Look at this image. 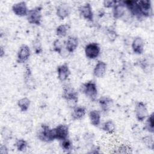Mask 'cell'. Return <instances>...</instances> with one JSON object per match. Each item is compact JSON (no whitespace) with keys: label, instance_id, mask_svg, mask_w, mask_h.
<instances>
[{"label":"cell","instance_id":"1","mask_svg":"<svg viewBox=\"0 0 154 154\" xmlns=\"http://www.w3.org/2000/svg\"><path fill=\"white\" fill-rule=\"evenodd\" d=\"M63 97L66 100L69 107L73 109L77 106L78 102V93L71 86H64L63 91Z\"/></svg>","mask_w":154,"mask_h":154},{"label":"cell","instance_id":"2","mask_svg":"<svg viewBox=\"0 0 154 154\" xmlns=\"http://www.w3.org/2000/svg\"><path fill=\"white\" fill-rule=\"evenodd\" d=\"M81 90L91 100L94 101L96 100L98 95V91L97 85L94 81H90L83 84L81 87Z\"/></svg>","mask_w":154,"mask_h":154},{"label":"cell","instance_id":"3","mask_svg":"<svg viewBox=\"0 0 154 154\" xmlns=\"http://www.w3.org/2000/svg\"><path fill=\"white\" fill-rule=\"evenodd\" d=\"M42 9L41 7H36L29 10L26 16L28 22L31 24L40 25L42 20Z\"/></svg>","mask_w":154,"mask_h":154},{"label":"cell","instance_id":"4","mask_svg":"<svg viewBox=\"0 0 154 154\" xmlns=\"http://www.w3.org/2000/svg\"><path fill=\"white\" fill-rule=\"evenodd\" d=\"M37 136L39 140L44 142H50L55 140L52 129H50L46 125H42L38 130Z\"/></svg>","mask_w":154,"mask_h":154},{"label":"cell","instance_id":"5","mask_svg":"<svg viewBox=\"0 0 154 154\" xmlns=\"http://www.w3.org/2000/svg\"><path fill=\"white\" fill-rule=\"evenodd\" d=\"M85 56L91 60L96 58L100 54V48L96 43H90L87 45L84 49Z\"/></svg>","mask_w":154,"mask_h":154},{"label":"cell","instance_id":"6","mask_svg":"<svg viewBox=\"0 0 154 154\" xmlns=\"http://www.w3.org/2000/svg\"><path fill=\"white\" fill-rule=\"evenodd\" d=\"M135 114L136 119L139 122H143L148 116L147 107L143 102H137L135 106Z\"/></svg>","mask_w":154,"mask_h":154},{"label":"cell","instance_id":"7","mask_svg":"<svg viewBox=\"0 0 154 154\" xmlns=\"http://www.w3.org/2000/svg\"><path fill=\"white\" fill-rule=\"evenodd\" d=\"M54 139L61 141L67 138L69 134V127L66 125H59L52 129Z\"/></svg>","mask_w":154,"mask_h":154},{"label":"cell","instance_id":"8","mask_svg":"<svg viewBox=\"0 0 154 154\" xmlns=\"http://www.w3.org/2000/svg\"><path fill=\"white\" fill-rule=\"evenodd\" d=\"M140 11L141 16L143 17H149L152 15V3L150 1H137Z\"/></svg>","mask_w":154,"mask_h":154},{"label":"cell","instance_id":"9","mask_svg":"<svg viewBox=\"0 0 154 154\" xmlns=\"http://www.w3.org/2000/svg\"><path fill=\"white\" fill-rule=\"evenodd\" d=\"M31 55V50L26 45H22L19 49L17 54L18 63H23L26 61Z\"/></svg>","mask_w":154,"mask_h":154},{"label":"cell","instance_id":"10","mask_svg":"<svg viewBox=\"0 0 154 154\" xmlns=\"http://www.w3.org/2000/svg\"><path fill=\"white\" fill-rule=\"evenodd\" d=\"M12 11L14 14L19 17L27 16L29 11L26 6V4L24 1H21L14 4L12 6Z\"/></svg>","mask_w":154,"mask_h":154},{"label":"cell","instance_id":"11","mask_svg":"<svg viewBox=\"0 0 154 154\" xmlns=\"http://www.w3.org/2000/svg\"><path fill=\"white\" fill-rule=\"evenodd\" d=\"M79 11L81 16L85 20L92 22L93 20V13L92 7L89 3H86L79 8Z\"/></svg>","mask_w":154,"mask_h":154},{"label":"cell","instance_id":"12","mask_svg":"<svg viewBox=\"0 0 154 154\" xmlns=\"http://www.w3.org/2000/svg\"><path fill=\"white\" fill-rule=\"evenodd\" d=\"M123 3L124 4L125 7L129 10L130 13L132 15L135 16L137 18H140L142 17L140 11V8L137 1H123Z\"/></svg>","mask_w":154,"mask_h":154},{"label":"cell","instance_id":"13","mask_svg":"<svg viewBox=\"0 0 154 154\" xmlns=\"http://www.w3.org/2000/svg\"><path fill=\"white\" fill-rule=\"evenodd\" d=\"M79 42L76 37L73 35L69 36L64 42V47L66 51L69 53L73 52L78 46Z\"/></svg>","mask_w":154,"mask_h":154},{"label":"cell","instance_id":"14","mask_svg":"<svg viewBox=\"0 0 154 154\" xmlns=\"http://www.w3.org/2000/svg\"><path fill=\"white\" fill-rule=\"evenodd\" d=\"M144 43L140 37H136L132 43V49L136 54H141L144 51Z\"/></svg>","mask_w":154,"mask_h":154},{"label":"cell","instance_id":"15","mask_svg":"<svg viewBox=\"0 0 154 154\" xmlns=\"http://www.w3.org/2000/svg\"><path fill=\"white\" fill-rule=\"evenodd\" d=\"M58 78L61 81H66L70 75V71L66 64H61L57 67Z\"/></svg>","mask_w":154,"mask_h":154},{"label":"cell","instance_id":"16","mask_svg":"<svg viewBox=\"0 0 154 154\" xmlns=\"http://www.w3.org/2000/svg\"><path fill=\"white\" fill-rule=\"evenodd\" d=\"M126 7L123 2L118 1V2L113 7V17L116 19L122 18L125 14Z\"/></svg>","mask_w":154,"mask_h":154},{"label":"cell","instance_id":"17","mask_svg":"<svg viewBox=\"0 0 154 154\" xmlns=\"http://www.w3.org/2000/svg\"><path fill=\"white\" fill-rule=\"evenodd\" d=\"M106 70V64L102 61H99L93 69V75L97 78H102L105 74Z\"/></svg>","mask_w":154,"mask_h":154},{"label":"cell","instance_id":"18","mask_svg":"<svg viewBox=\"0 0 154 154\" xmlns=\"http://www.w3.org/2000/svg\"><path fill=\"white\" fill-rule=\"evenodd\" d=\"M70 13V8L67 4H62L58 6L57 8V15L61 20L69 16Z\"/></svg>","mask_w":154,"mask_h":154},{"label":"cell","instance_id":"19","mask_svg":"<svg viewBox=\"0 0 154 154\" xmlns=\"http://www.w3.org/2000/svg\"><path fill=\"white\" fill-rule=\"evenodd\" d=\"M99 103L102 111L106 112L111 109V107L113 103V101L109 97L103 96L99 99Z\"/></svg>","mask_w":154,"mask_h":154},{"label":"cell","instance_id":"20","mask_svg":"<svg viewBox=\"0 0 154 154\" xmlns=\"http://www.w3.org/2000/svg\"><path fill=\"white\" fill-rule=\"evenodd\" d=\"M86 114V109L83 106H76L73 108L72 113V118L74 120L82 119Z\"/></svg>","mask_w":154,"mask_h":154},{"label":"cell","instance_id":"21","mask_svg":"<svg viewBox=\"0 0 154 154\" xmlns=\"http://www.w3.org/2000/svg\"><path fill=\"white\" fill-rule=\"evenodd\" d=\"M90 123L94 126H98L100 123L101 116L99 111L92 110L89 112L88 114Z\"/></svg>","mask_w":154,"mask_h":154},{"label":"cell","instance_id":"22","mask_svg":"<svg viewBox=\"0 0 154 154\" xmlns=\"http://www.w3.org/2000/svg\"><path fill=\"white\" fill-rule=\"evenodd\" d=\"M144 129L148 132L153 133L154 132V117L153 113L152 112L149 116L147 117Z\"/></svg>","mask_w":154,"mask_h":154},{"label":"cell","instance_id":"23","mask_svg":"<svg viewBox=\"0 0 154 154\" xmlns=\"http://www.w3.org/2000/svg\"><path fill=\"white\" fill-rule=\"evenodd\" d=\"M17 105L21 111L25 112L26 111L30 105V100L27 97H23L18 100Z\"/></svg>","mask_w":154,"mask_h":154},{"label":"cell","instance_id":"24","mask_svg":"<svg viewBox=\"0 0 154 154\" xmlns=\"http://www.w3.org/2000/svg\"><path fill=\"white\" fill-rule=\"evenodd\" d=\"M69 30V26L66 24H61L56 29V34L60 37H66Z\"/></svg>","mask_w":154,"mask_h":154},{"label":"cell","instance_id":"25","mask_svg":"<svg viewBox=\"0 0 154 154\" xmlns=\"http://www.w3.org/2000/svg\"><path fill=\"white\" fill-rule=\"evenodd\" d=\"M102 129L109 134H112L116 130V126L112 121L108 120L104 123L102 126Z\"/></svg>","mask_w":154,"mask_h":154},{"label":"cell","instance_id":"26","mask_svg":"<svg viewBox=\"0 0 154 154\" xmlns=\"http://www.w3.org/2000/svg\"><path fill=\"white\" fill-rule=\"evenodd\" d=\"M60 146L62 149L66 152H69L72 149V143L67 138L60 141Z\"/></svg>","mask_w":154,"mask_h":154},{"label":"cell","instance_id":"27","mask_svg":"<svg viewBox=\"0 0 154 154\" xmlns=\"http://www.w3.org/2000/svg\"><path fill=\"white\" fill-rule=\"evenodd\" d=\"M27 142L23 139H18L16 140L15 146L18 151L23 152L26 149Z\"/></svg>","mask_w":154,"mask_h":154},{"label":"cell","instance_id":"28","mask_svg":"<svg viewBox=\"0 0 154 154\" xmlns=\"http://www.w3.org/2000/svg\"><path fill=\"white\" fill-rule=\"evenodd\" d=\"M63 48H64V45L60 39H57L54 42L53 48L56 52L61 55Z\"/></svg>","mask_w":154,"mask_h":154},{"label":"cell","instance_id":"29","mask_svg":"<svg viewBox=\"0 0 154 154\" xmlns=\"http://www.w3.org/2000/svg\"><path fill=\"white\" fill-rule=\"evenodd\" d=\"M106 35L110 42H114L117 37L118 35L115 30L112 29H109L106 32Z\"/></svg>","mask_w":154,"mask_h":154},{"label":"cell","instance_id":"30","mask_svg":"<svg viewBox=\"0 0 154 154\" xmlns=\"http://www.w3.org/2000/svg\"><path fill=\"white\" fill-rule=\"evenodd\" d=\"M118 2L117 1L109 0V1H104L103 2V5L106 8H111L114 7V6Z\"/></svg>","mask_w":154,"mask_h":154},{"label":"cell","instance_id":"31","mask_svg":"<svg viewBox=\"0 0 154 154\" xmlns=\"http://www.w3.org/2000/svg\"><path fill=\"white\" fill-rule=\"evenodd\" d=\"M1 134H2V137L4 138V140H7L8 139L11 138V132L8 129H7L6 128H4L1 132Z\"/></svg>","mask_w":154,"mask_h":154},{"label":"cell","instance_id":"32","mask_svg":"<svg viewBox=\"0 0 154 154\" xmlns=\"http://www.w3.org/2000/svg\"><path fill=\"white\" fill-rule=\"evenodd\" d=\"M144 142L146 144V145L148 146L149 147H150V145L151 146L152 149H153V139L150 137H147L144 138Z\"/></svg>","mask_w":154,"mask_h":154},{"label":"cell","instance_id":"33","mask_svg":"<svg viewBox=\"0 0 154 154\" xmlns=\"http://www.w3.org/2000/svg\"><path fill=\"white\" fill-rule=\"evenodd\" d=\"M0 152L2 154H5V153H7V148L6 147V146L5 145H1V148H0Z\"/></svg>","mask_w":154,"mask_h":154},{"label":"cell","instance_id":"34","mask_svg":"<svg viewBox=\"0 0 154 154\" xmlns=\"http://www.w3.org/2000/svg\"><path fill=\"white\" fill-rule=\"evenodd\" d=\"M1 52V53H0V56H1V57H3V55H4V53H5V51H3V48H1V52Z\"/></svg>","mask_w":154,"mask_h":154}]
</instances>
